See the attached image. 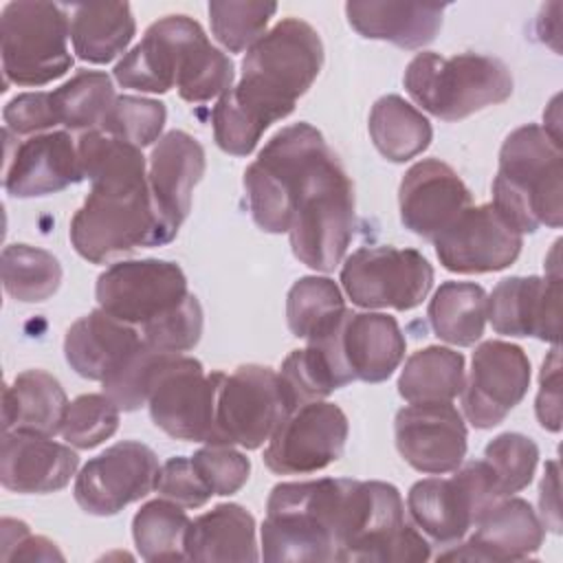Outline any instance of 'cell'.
<instances>
[{
    "label": "cell",
    "instance_id": "cell-1",
    "mask_svg": "<svg viewBox=\"0 0 563 563\" xmlns=\"http://www.w3.org/2000/svg\"><path fill=\"white\" fill-rule=\"evenodd\" d=\"M323 64L319 33L299 18H284L266 31L242 59V77L213 106L218 147L249 156L264 130L295 110Z\"/></svg>",
    "mask_w": 563,
    "mask_h": 563
},
{
    "label": "cell",
    "instance_id": "cell-2",
    "mask_svg": "<svg viewBox=\"0 0 563 563\" xmlns=\"http://www.w3.org/2000/svg\"><path fill=\"white\" fill-rule=\"evenodd\" d=\"M77 152L92 189L70 220L75 251L101 264L136 246H161L141 147L92 130L79 136Z\"/></svg>",
    "mask_w": 563,
    "mask_h": 563
},
{
    "label": "cell",
    "instance_id": "cell-3",
    "mask_svg": "<svg viewBox=\"0 0 563 563\" xmlns=\"http://www.w3.org/2000/svg\"><path fill=\"white\" fill-rule=\"evenodd\" d=\"M350 482L323 477L273 486L260 556L264 561H336Z\"/></svg>",
    "mask_w": 563,
    "mask_h": 563
},
{
    "label": "cell",
    "instance_id": "cell-4",
    "mask_svg": "<svg viewBox=\"0 0 563 563\" xmlns=\"http://www.w3.org/2000/svg\"><path fill=\"white\" fill-rule=\"evenodd\" d=\"M563 152L541 125L528 123L510 132L499 150L493 180V205L519 231L559 229L563 222Z\"/></svg>",
    "mask_w": 563,
    "mask_h": 563
},
{
    "label": "cell",
    "instance_id": "cell-5",
    "mask_svg": "<svg viewBox=\"0 0 563 563\" xmlns=\"http://www.w3.org/2000/svg\"><path fill=\"white\" fill-rule=\"evenodd\" d=\"M295 257L312 271H334L354 235V187L336 154L325 147L306 169L288 227Z\"/></svg>",
    "mask_w": 563,
    "mask_h": 563
},
{
    "label": "cell",
    "instance_id": "cell-6",
    "mask_svg": "<svg viewBox=\"0 0 563 563\" xmlns=\"http://www.w3.org/2000/svg\"><path fill=\"white\" fill-rule=\"evenodd\" d=\"M402 84L422 110L442 121L466 119L512 95L508 66L479 53L444 57L422 51L407 64Z\"/></svg>",
    "mask_w": 563,
    "mask_h": 563
},
{
    "label": "cell",
    "instance_id": "cell-7",
    "mask_svg": "<svg viewBox=\"0 0 563 563\" xmlns=\"http://www.w3.org/2000/svg\"><path fill=\"white\" fill-rule=\"evenodd\" d=\"M429 556V541L405 521L398 488L387 482L352 479L336 561L407 563Z\"/></svg>",
    "mask_w": 563,
    "mask_h": 563
},
{
    "label": "cell",
    "instance_id": "cell-8",
    "mask_svg": "<svg viewBox=\"0 0 563 563\" xmlns=\"http://www.w3.org/2000/svg\"><path fill=\"white\" fill-rule=\"evenodd\" d=\"M68 7L42 0L9 2L0 15V53L7 84L44 86L73 66Z\"/></svg>",
    "mask_w": 563,
    "mask_h": 563
},
{
    "label": "cell",
    "instance_id": "cell-9",
    "mask_svg": "<svg viewBox=\"0 0 563 563\" xmlns=\"http://www.w3.org/2000/svg\"><path fill=\"white\" fill-rule=\"evenodd\" d=\"M328 147L323 134L310 123L282 128L262 147L244 172V187L255 224L266 233H286L292 200L310 163Z\"/></svg>",
    "mask_w": 563,
    "mask_h": 563
},
{
    "label": "cell",
    "instance_id": "cell-10",
    "mask_svg": "<svg viewBox=\"0 0 563 563\" xmlns=\"http://www.w3.org/2000/svg\"><path fill=\"white\" fill-rule=\"evenodd\" d=\"M499 501L482 460L455 468L451 477L416 482L407 495V510L424 537L438 545H457L477 519Z\"/></svg>",
    "mask_w": 563,
    "mask_h": 563
},
{
    "label": "cell",
    "instance_id": "cell-11",
    "mask_svg": "<svg viewBox=\"0 0 563 563\" xmlns=\"http://www.w3.org/2000/svg\"><path fill=\"white\" fill-rule=\"evenodd\" d=\"M292 411L279 372L264 365H240L224 374L216 398L218 444L260 449Z\"/></svg>",
    "mask_w": 563,
    "mask_h": 563
},
{
    "label": "cell",
    "instance_id": "cell-12",
    "mask_svg": "<svg viewBox=\"0 0 563 563\" xmlns=\"http://www.w3.org/2000/svg\"><path fill=\"white\" fill-rule=\"evenodd\" d=\"M341 284L354 306L411 310L433 286V266L416 249L363 246L343 268Z\"/></svg>",
    "mask_w": 563,
    "mask_h": 563
},
{
    "label": "cell",
    "instance_id": "cell-13",
    "mask_svg": "<svg viewBox=\"0 0 563 563\" xmlns=\"http://www.w3.org/2000/svg\"><path fill=\"white\" fill-rule=\"evenodd\" d=\"M224 372L205 374L202 363L174 354L158 374L150 398V416L176 440L218 444L216 398Z\"/></svg>",
    "mask_w": 563,
    "mask_h": 563
},
{
    "label": "cell",
    "instance_id": "cell-14",
    "mask_svg": "<svg viewBox=\"0 0 563 563\" xmlns=\"http://www.w3.org/2000/svg\"><path fill=\"white\" fill-rule=\"evenodd\" d=\"M95 295L101 310L143 328L176 310L189 297V290L176 262L147 257L117 262L106 268L97 279Z\"/></svg>",
    "mask_w": 563,
    "mask_h": 563
},
{
    "label": "cell",
    "instance_id": "cell-15",
    "mask_svg": "<svg viewBox=\"0 0 563 563\" xmlns=\"http://www.w3.org/2000/svg\"><path fill=\"white\" fill-rule=\"evenodd\" d=\"M347 416L334 402L312 400L292 409L271 435L264 464L277 475H306L336 462L347 440Z\"/></svg>",
    "mask_w": 563,
    "mask_h": 563
},
{
    "label": "cell",
    "instance_id": "cell-16",
    "mask_svg": "<svg viewBox=\"0 0 563 563\" xmlns=\"http://www.w3.org/2000/svg\"><path fill=\"white\" fill-rule=\"evenodd\" d=\"M156 453L136 440H123L92 457L75 479V501L95 517H110L156 488Z\"/></svg>",
    "mask_w": 563,
    "mask_h": 563
},
{
    "label": "cell",
    "instance_id": "cell-17",
    "mask_svg": "<svg viewBox=\"0 0 563 563\" xmlns=\"http://www.w3.org/2000/svg\"><path fill=\"white\" fill-rule=\"evenodd\" d=\"M530 387V361L508 341H484L473 352L462 389V409L475 429H493L523 400Z\"/></svg>",
    "mask_w": 563,
    "mask_h": 563
},
{
    "label": "cell",
    "instance_id": "cell-18",
    "mask_svg": "<svg viewBox=\"0 0 563 563\" xmlns=\"http://www.w3.org/2000/svg\"><path fill=\"white\" fill-rule=\"evenodd\" d=\"M433 244L440 264L451 273H493L510 266L519 257L523 233L488 202L464 209Z\"/></svg>",
    "mask_w": 563,
    "mask_h": 563
},
{
    "label": "cell",
    "instance_id": "cell-19",
    "mask_svg": "<svg viewBox=\"0 0 563 563\" xmlns=\"http://www.w3.org/2000/svg\"><path fill=\"white\" fill-rule=\"evenodd\" d=\"M396 449L420 473L455 471L466 455V424L451 402H411L394 420Z\"/></svg>",
    "mask_w": 563,
    "mask_h": 563
},
{
    "label": "cell",
    "instance_id": "cell-20",
    "mask_svg": "<svg viewBox=\"0 0 563 563\" xmlns=\"http://www.w3.org/2000/svg\"><path fill=\"white\" fill-rule=\"evenodd\" d=\"M205 167L202 145L183 130L163 134L152 147L147 187L163 244L176 238L180 224L189 216L191 194L202 178Z\"/></svg>",
    "mask_w": 563,
    "mask_h": 563
},
{
    "label": "cell",
    "instance_id": "cell-21",
    "mask_svg": "<svg viewBox=\"0 0 563 563\" xmlns=\"http://www.w3.org/2000/svg\"><path fill=\"white\" fill-rule=\"evenodd\" d=\"M398 207L402 224L433 242L471 207V191L451 165L438 158H422L405 172Z\"/></svg>",
    "mask_w": 563,
    "mask_h": 563
},
{
    "label": "cell",
    "instance_id": "cell-22",
    "mask_svg": "<svg viewBox=\"0 0 563 563\" xmlns=\"http://www.w3.org/2000/svg\"><path fill=\"white\" fill-rule=\"evenodd\" d=\"M561 273L506 277L488 297V321L497 334L534 336L559 345Z\"/></svg>",
    "mask_w": 563,
    "mask_h": 563
},
{
    "label": "cell",
    "instance_id": "cell-23",
    "mask_svg": "<svg viewBox=\"0 0 563 563\" xmlns=\"http://www.w3.org/2000/svg\"><path fill=\"white\" fill-rule=\"evenodd\" d=\"M475 532L442 552L438 559L451 561H523L530 559L545 539V526L532 506L521 497L495 501L473 526Z\"/></svg>",
    "mask_w": 563,
    "mask_h": 563
},
{
    "label": "cell",
    "instance_id": "cell-24",
    "mask_svg": "<svg viewBox=\"0 0 563 563\" xmlns=\"http://www.w3.org/2000/svg\"><path fill=\"white\" fill-rule=\"evenodd\" d=\"M84 180L77 143L68 132L35 134L9 154L4 189L13 198L57 194Z\"/></svg>",
    "mask_w": 563,
    "mask_h": 563
},
{
    "label": "cell",
    "instance_id": "cell-25",
    "mask_svg": "<svg viewBox=\"0 0 563 563\" xmlns=\"http://www.w3.org/2000/svg\"><path fill=\"white\" fill-rule=\"evenodd\" d=\"M200 33L202 26L187 15L161 18L114 66V79L123 88L141 92L172 90L176 86L183 51Z\"/></svg>",
    "mask_w": 563,
    "mask_h": 563
},
{
    "label": "cell",
    "instance_id": "cell-26",
    "mask_svg": "<svg viewBox=\"0 0 563 563\" xmlns=\"http://www.w3.org/2000/svg\"><path fill=\"white\" fill-rule=\"evenodd\" d=\"M79 466V455L53 438L4 431L0 482L13 493H53L64 488Z\"/></svg>",
    "mask_w": 563,
    "mask_h": 563
},
{
    "label": "cell",
    "instance_id": "cell-27",
    "mask_svg": "<svg viewBox=\"0 0 563 563\" xmlns=\"http://www.w3.org/2000/svg\"><path fill=\"white\" fill-rule=\"evenodd\" d=\"M398 321L383 312H345L336 328V350L352 380L383 383L405 356Z\"/></svg>",
    "mask_w": 563,
    "mask_h": 563
},
{
    "label": "cell",
    "instance_id": "cell-28",
    "mask_svg": "<svg viewBox=\"0 0 563 563\" xmlns=\"http://www.w3.org/2000/svg\"><path fill=\"white\" fill-rule=\"evenodd\" d=\"M141 343L143 336L134 325L99 308L77 319L68 328L64 339V356L79 376L103 383Z\"/></svg>",
    "mask_w": 563,
    "mask_h": 563
},
{
    "label": "cell",
    "instance_id": "cell-29",
    "mask_svg": "<svg viewBox=\"0 0 563 563\" xmlns=\"http://www.w3.org/2000/svg\"><path fill=\"white\" fill-rule=\"evenodd\" d=\"M446 4L352 0L345 15L352 29L367 40L391 42L400 48H422L435 40Z\"/></svg>",
    "mask_w": 563,
    "mask_h": 563
},
{
    "label": "cell",
    "instance_id": "cell-30",
    "mask_svg": "<svg viewBox=\"0 0 563 563\" xmlns=\"http://www.w3.org/2000/svg\"><path fill=\"white\" fill-rule=\"evenodd\" d=\"M68 398L55 376L44 369H26L4 387L2 431H22L53 438L62 433Z\"/></svg>",
    "mask_w": 563,
    "mask_h": 563
},
{
    "label": "cell",
    "instance_id": "cell-31",
    "mask_svg": "<svg viewBox=\"0 0 563 563\" xmlns=\"http://www.w3.org/2000/svg\"><path fill=\"white\" fill-rule=\"evenodd\" d=\"M189 561H257L255 519L240 504H218L196 517L185 534Z\"/></svg>",
    "mask_w": 563,
    "mask_h": 563
},
{
    "label": "cell",
    "instance_id": "cell-32",
    "mask_svg": "<svg viewBox=\"0 0 563 563\" xmlns=\"http://www.w3.org/2000/svg\"><path fill=\"white\" fill-rule=\"evenodd\" d=\"M68 11L73 51L90 64H108L123 55L136 33L128 2L75 4Z\"/></svg>",
    "mask_w": 563,
    "mask_h": 563
},
{
    "label": "cell",
    "instance_id": "cell-33",
    "mask_svg": "<svg viewBox=\"0 0 563 563\" xmlns=\"http://www.w3.org/2000/svg\"><path fill=\"white\" fill-rule=\"evenodd\" d=\"M433 332L451 345H473L484 334L488 295L473 282H444L427 308Z\"/></svg>",
    "mask_w": 563,
    "mask_h": 563
},
{
    "label": "cell",
    "instance_id": "cell-34",
    "mask_svg": "<svg viewBox=\"0 0 563 563\" xmlns=\"http://www.w3.org/2000/svg\"><path fill=\"white\" fill-rule=\"evenodd\" d=\"M367 125L376 150L391 163L416 158L433 136L429 119L398 95L380 97L372 106Z\"/></svg>",
    "mask_w": 563,
    "mask_h": 563
},
{
    "label": "cell",
    "instance_id": "cell-35",
    "mask_svg": "<svg viewBox=\"0 0 563 563\" xmlns=\"http://www.w3.org/2000/svg\"><path fill=\"white\" fill-rule=\"evenodd\" d=\"M464 356L451 347L429 345L413 352L398 376L407 402H451L464 389Z\"/></svg>",
    "mask_w": 563,
    "mask_h": 563
},
{
    "label": "cell",
    "instance_id": "cell-36",
    "mask_svg": "<svg viewBox=\"0 0 563 563\" xmlns=\"http://www.w3.org/2000/svg\"><path fill=\"white\" fill-rule=\"evenodd\" d=\"M347 308L341 288L330 277L308 275L297 279L286 297L288 330L297 339L314 341L332 332Z\"/></svg>",
    "mask_w": 563,
    "mask_h": 563
},
{
    "label": "cell",
    "instance_id": "cell-37",
    "mask_svg": "<svg viewBox=\"0 0 563 563\" xmlns=\"http://www.w3.org/2000/svg\"><path fill=\"white\" fill-rule=\"evenodd\" d=\"M59 125L79 132L101 130L117 95L112 79L101 70H79L64 86L51 92Z\"/></svg>",
    "mask_w": 563,
    "mask_h": 563
},
{
    "label": "cell",
    "instance_id": "cell-38",
    "mask_svg": "<svg viewBox=\"0 0 563 563\" xmlns=\"http://www.w3.org/2000/svg\"><path fill=\"white\" fill-rule=\"evenodd\" d=\"M4 290L24 303H37L53 297L62 284L59 260L31 244H9L0 257Z\"/></svg>",
    "mask_w": 563,
    "mask_h": 563
},
{
    "label": "cell",
    "instance_id": "cell-39",
    "mask_svg": "<svg viewBox=\"0 0 563 563\" xmlns=\"http://www.w3.org/2000/svg\"><path fill=\"white\" fill-rule=\"evenodd\" d=\"M191 519L172 499H152L132 519V537L145 561H183Z\"/></svg>",
    "mask_w": 563,
    "mask_h": 563
},
{
    "label": "cell",
    "instance_id": "cell-40",
    "mask_svg": "<svg viewBox=\"0 0 563 563\" xmlns=\"http://www.w3.org/2000/svg\"><path fill=\"white\" fill-rule=\"evenodd\" d=\"M233 62L211 42L205 31L196 35L183 51L176 88L189 103H202L213 97H222L233 84Z\"/></svg>",
    "mask_w": 563,
    "mask_h": 563
},
{
    "label": "cell",
    "instance_id": "cell-41",
    "mask_svg": "<svg viewBox=\"0 0 563 563\" xmlns=\"http://www.w3.org/2000/svg\"><path fill=\"white\" fill-rule=\"evenodd\" d=\"M493 488L499 499L523 490L534 475L539 462V446L521 433H501L493 438L482 457Z\"/></svg>",
    "mask_w": 563,
    "mask_h": 563
},
{
    "label": "cell",
    "instance_id": "cell-42",
    "mask_svg": "<svg viewBox=\"0 0 563 563\" xmlns=\"http://www.w3.org/2000/svg\"><path fill=\"white\" fill-rule=\"evenodd\" d=\"M279 378L286 387L292 409L312 400H323L334 389L345 387L330 356L317 343H308L303 350H292L282 363Z\"/></svg>",
    "mask_w": 563,
    "mask_h": 563
},
{
    "label": "cell",
    "instance_id": "cell-43",
    "mask_svg": "<svg viewBox=\"0 0 563 563\" xmlns=\"http://www.w3.org/2000/svg\"><path fill=\"white\" fill-rule=\"evenodd\" d=\"M275 2L257 0H216L209 2V20L213 37L231 53L249 51L275 15Z\"/></svg>",
    "mask_w": 563,
    "mask_h": 563
},
{
    "label": "cell",
    "instance_id": "cell-44",
    "mask_svg": "<svg viewBox=\"0 0 563 563\" xmlns=\"http://www.w3.org/2000/svg\"><path fill=\"white\" fill-rule=\"evenodd\" d=\"M174 352H161L150 347L145 341L128 356V361L110 374L101 385L103 394L121 409V411H136L150 398V391L167 365Z\"/></svg>",
    "mask_w": 563,
    "mask_h": 563
},
{
    "label": "cell",
    "instance_id": "cell-45",
    "mask_svg": "<svg viewBox=\"0 0 563 563\" xmlns=\"http://www.w3.org/2000/svg\"><path fill=\"white\" fill-rule=\"evenodd\" d=\"M167 110L161 101L121 95L108 112L101 132L128 141L136 147H147L161 139Z\"/></svg>",
    "mask_w": 563,
    "mask_h": 563
},
{
    "label": "cell",
    "instance_id": "cell-46",
    "mask_svg": "<svg viewBox=\"0 0 563 563\" xmlns=\"http://www.w3.org/2000/svg\"><path fill=\"white\" fill-rule=\"evenodd\" d=\"M119 411L106 394L77 396L68 405L62 435L77 449H95L119 429Z\"/></svg>",
    "mask_w": 563,
    "mask_h": 563
},
{
    "label": "cell",
    "instance_id": "cell-47",
    "mask_svg": "<svg viewBox=\"0 0 563 563\" xmlns=\"http://www.w3.org/2000/svg\"><path fill=\"white\" fill-rule=\"evenodd\" d=\"M202 334V308L196 295L189 297L169 314L141 328L143 341L161 352L183 354L198 345Z\"/></svg>",
    "mask_w": 563,
    "mask_h": 563
},
{
    "label": "cell",
    "instance_id": "cell-48",
    "mask_svg": "<svg viewBox=\"0 0 563 563\" xmlns=\"http://www.w3.org/2000/svg\"><path fill=\"white\" fill-rule=\"evenodd\" d=\"M191 464L213 495L238 493L251 473V462L229 444H207L191 455Z\"/></svg>",
    "mask_w": 563,
    "mask_h": 563
},
{
    "label": "cell",
    "instance_id": "cell-49",
    "mask_svg": "<svg viewBox=\"0 0 563 563\" xmlns=\"http://www.w3.org/2000/svg\"><path fill=\"white\" fill-rule=\"evenodd\" d=\"M156 490L183 508H200L213 495L211 488L202 482V477L194 468L191 457H185V455L169 457L161 466Z\"/></svg>",
    "mask_w": 563,
    "mask_h": 563
},
{
    "label": "cell",
    "instance_id": "cell-50",
    "mask_svg": "<svg viewBox=\"0 0 563 563\" xmlns=\"http://www.w3.org/2000/svg\"><path fill=\"white\" fill-rule=\"evenodd\" d=\"M2 119L7 125V132L13 134H33L48 130L57 123L51 92H22L13 97L4 110Z\"/></svg>",
    "mask_w": 563,
    "mask_h": 563
},
{
    "label": "cell",
    "instance_id": "cell-51",
    "mask_svg": "<svg viewBox=\"0 0 563 563\" xmlns=\"http://www.w3.org/2000/svg\"><path fill=\"white\" fill-rule=\"evenodd\" d=\"M7 561H64V554L46 537H33L29 526L15 519H2V559Z\"/></svg>",
    "mask_w": 563,
    "mask_h": 563
},
{
    "label": "cell",
    "instance_id": "cell-52",
    "mask_svg": "<svg viewBox=\"0 0 563 563\" xmlns=\"http://www.w3.org/2000/svg\"><path fill=\"white\" fill-rule=\"evenodd\" d=\"M537 418L539 424L548 431L561 429V350L548 354L539 376V394H537Z\"/></svg>",
    "mask_w": 563,
    "mask_h": 563
},
{
    "label": "cell",
    "instance_id": "cell-53",
    "mask_svg": "<svg viewBox=\"0 0 563 563\" xmlns=\"http://www.w3.org/2000/svg\"><path fill=\"white\" fill-rule=\"evenodd\" d=\"M541 523L552 532H561V506H559V464L548 462L539 486Z\"/></svg>",
    "mask_w": 563,
    "mask_h": 563
}]
</instances>
